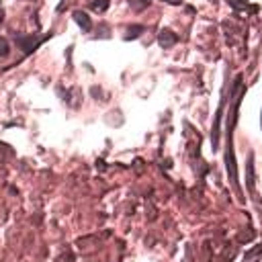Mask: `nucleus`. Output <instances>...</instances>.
Segmentation results:
<instances>
[{"label": "nucleus", "mask_w": 262, "mask_h": 262, "mask_svg": "<svg viewBox=\"0 0 262 262\" xmlns=\"http://www.w3.org/2000/svg\"><path fill=\"white\" fill-rule=\"evenodd\" d=\"M8 51H10V45L4 37H0V58H6L8 56Z\"/></svg>", "instance_id": "4"}, {"label": "nucleus", "mask_w": 262, "mask_h": 262, "mask_svg": "<svg viewBox=\"0 0 262 262\" xmlns=\"http://www.w3.org/2000/svg\"><path fill=\"white\" fill-rule=\"evenodd\" d=\"M107 6H109V0H98V2H94V4H92V8H94V10H98V12H102Z\"/></svg>", "instance_id": "6"}, {"label": "nucleus", "mask_w": 262, "mask_h": 262, "mask_svg": "<svg viewBox=\"0 0 262 262\" xmlns=\"http://www.w3.org/2000/svg\"><path fill=\"white\" fill-rule=\"evenodd\" d=\"M158 41H160L162 47H172L174 43L178 41V37H176V35H174L172 31L164 29V31H160V35H158Z\"/></svg>", "instance_id": "2"}, {"label": "nucleus", "mask_w": 262, "mask_h": 262, "mask_svg": "<svg viewBox=\"0 0 262 262\" xmlns=\"http://www.w3.org/2000/svg\"><path fill=\"white\" fill-rule=\"evenodd\" d=\"M168 2H172V4H178V2H180V0H168Z\"/></svg>", "instance_id": "8"}, {"label": "nucleus", "mask_w": 262, "mask_h": 262, "mask_svg": "<svg viewBox=\"0 0 262 262\" xmlns=\"http://www.w3.org/2000/svg\"><path fill=\"white\" fill-rule=\"evenodd\" d=\"M2 19H4V10H2V6H0V23H2Z\"/></svg>", "instance_id": "7"}, {"label": "nucleus", "mask_w": 262, "mask_h": 262, "mask_svg": "<svg viewBox=\"0 0 262 262\" xmlns=\"http://www.w3.org/2000/svg\"><path fill=\"white\" fill-rule=\"evenodd\" d=\"M142 31H144V27H142V25H135V27H131V29H129V35H127V37H129V39H135Z\"/></svg>", "instance_id": "5"}, {"label": "nucleus", "mask_w": 262, "mask_h": 262, "mask_svg": "<svg viewBox=\"0 0 262 262\" xmlns=\"http://www.w3.org/2000/svg\"><path fill=\"white\" fill-rule=\"evenodd\" d=\"M74 21H76L84 31H90V29H92V23H90V19H88V14L82 12V10H76V12H74Z\"/></svg>", "instance_id": "3"}, {"label": "nucleus", "mask_w": 262, "mask_h": 262, "mask_svg": "<svg viewBox=\"0 0 262 262\" xmlns=\"http://www.w3.org/2000/svg\"><path fill=\"white\" fill-rule=\"evenodd\" d=\"M16 43H19L21 49H25L27 54H31V51L37 47L41 41L39 39H33V37H27V35H16Z\"/></svg>", "instance_id": "1"}]
</instances>
